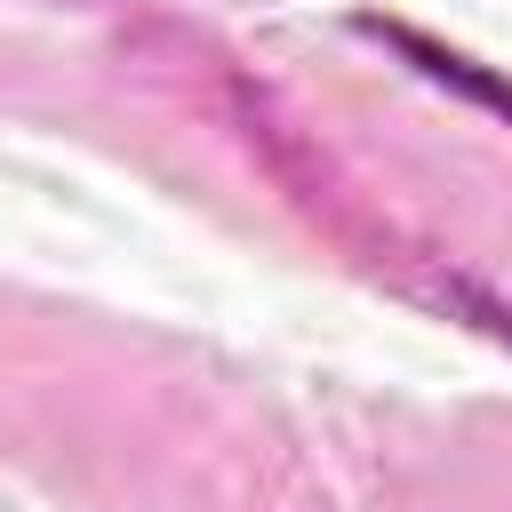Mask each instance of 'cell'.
<instances>
[{"label": "cell", "instance_id": "1", "mask_svg": "<svg viewBox=\"0 0 512 512\" xmlns=\"http://www.w3.org/2000/svg\"><path fill=\"white\" fill-rule=\"evenodd\" d=\"M376 32H384L392 48H408V56H416V64L432 72V80H456V88H472L480 104H496V112H512V80H496V72H480L472 56H456V48H432V40H416L408 24H376Z\"/></svg>", "mask_w": 512, "mask_h": 512}]
</instances>
